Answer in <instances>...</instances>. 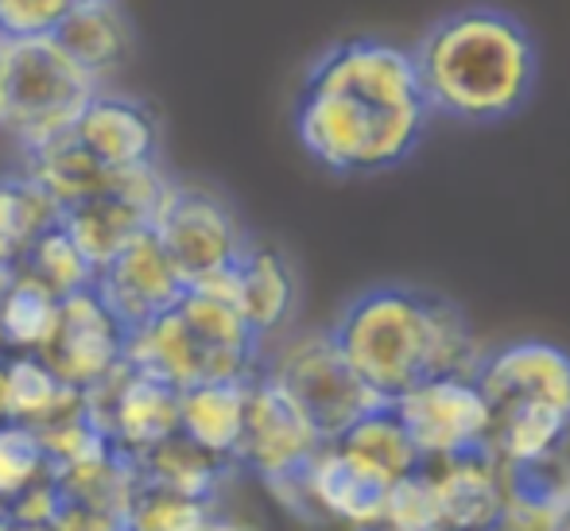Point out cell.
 Segmentation results:
<instances>
[{
  "label": "cell",
  "mask_w": 570,
  "mask_h": 531,
  "mask_svg": "<svg viewBox=\"0 0 570 531\" xmlns=\"http://www.w3.org/2000/svg\"><path fill=\"white\" fill-rule=\"evenodd\" d=\"M431 125L412 51L353 36L311 62L295 98L299 148L331 175H384L407 164Z\"/></svg>",
  "instance_id": "obj_1"
},
{
  "label": "cell",
  "mask_w": 570,
  "mask_h": 531,
  "mask_svg": "<svg viewBox=\"0 0 570 531\" xmlns=\"http://www.w3.org/2000/svg\"><path fill=\"white\" fill-rule=\"evenodd\" d=\"M331 334L357 381L381 404L431 376H473L485 357L478 330L458 303L407 284L353 295Z\"/></svg>",
  "instance_id": "obj_2"
},
{
  "label": "cell",
  "mask_w": 570,
  "mask_h": 531,
  "mask_svg": "<svg viewBox=\"0 0 570 531\" xmlns=\"http://www.w3.org/2000/svg\"><path fill=\"white\" fill-rule=\"evenodd\" d=\"M412 51L431 117L454 125H501L532 101L540 47L520 16L465 4L439 16Z\"/></svg>",
  "instance_id": "obj_3"
},
{
  "label": "cell",
  "mask_w": 570,
  "mask_h": 531,
  "mask_svg": "<svg viewBox=\"0 0 570 531\" xmlns=\"http://www.w3.org/2000/svg\"><path fill=\"white\" fill-rule=\"evenodd\" d=\"M98 90L101 86L55 43V36L8 39L0 128L20 144V151L39 148L70 132L75 117Z\"/></svg>",
  "instance_id": "obj_4"
},
{
  "label": "cell",
  "mask_w": 570,
  "mask_h": 531,
  "mask_svg": "<svg viewBox=\"0 0 570 531\" xmlns=\"http://www.w3.org/2000/svg\"><path fill=\"white\" fill-rule=\"evenodd\" d=\"M261 376H268L326 442L381 400L357 381L331 330H284L264 342Z\"/></svg>",
  "instance_id": "obj_5"
},
{
  "label": "cell",
  "mask_w": 570,
  "mask_h": 531,
  "mask_svg": "<svg viewBox=\"0 0 570 531\" xmlns=\"http://www.w3.org/2000/svg\"><path fill=\"white\" fill-rule=\"evenodd\" d=\"M151 233L179 268L183 284L229 272L253 240L226 198L190 183H171L159 214L151 217Z\"/></svg>",
  "instance_id": "obj_6"
},
{
  "label": "cell",
  "mask_w": 570,
  "mask_h": 531,
  "mask_svg": "<svg viewBox=\"0 0 570 531\" xmlns=\"http://www.w3.org/2000/svg\"><path fill=\"white\" fill-rule=\"evenodd\" d=\"M400 423L407 426L423 465L485 450L489 442V404L473 376H431L392 400Z\"/></svg>",
  "instance_id": "obj_7"
},
{
  "label": "cell",
  "mask_w": 570,
  "mask_h": 531,
  "mask_svg": "<svg viewBox=\"0 0 570 531\" xmlns=\"http://www.w3.org/2000/svg\"><path fill=\"white\" fill-rule=\"evenodd\" d=\"M125 337L128 330L101 303V295L94 287H82L59 299V315L39 357L59 381L86 392L125 365Z\"/></svg>",
  "instance_id": "obj_8"
},
{
  "label": "cell",
  "mask_w": 570,
  "mask_h": 531,
  "mask_svg": "<svg viewBox=\"0 0 570 531\" xmlns=\"http://www.w3.org/2000/svg\"><path fill=\"white\" fill-rule=\"evenodd\" d=\"M82 400L86 415L98 423L109 446L128 458L144 454L148 446L179 431V392L156 376L136 373L132 365L114 368L106 381L86 389Z\"/></svg>",
  "instance_id": "obj_9"
},
{
  "label": "cell",
  "mask_w": 570,
  "mask_h": 531,
  "mask_svg": "<svg viewBox=\"0 0 570 531\" xmlns=\"http://www.w3.org/2000/svg\"><path fill=\"white\" fill-rule=\"evenodd\" d=\"M323 442L326 439L315 431V423L268 376L256 373L248 381L245 426H240V442L233 462L245 465L261 481L287 478V473H299Z\"/></svg>",
  "instance_id": "obj_10"
},
{
  "label": "cell",
  "mask_w": 570,
  "mask_h": 531,
  "mask_svg": "<svg viewBox=\"0 0 570 531\" xmlns=\"http://www.w3.org/2000/svg\"><path fill=\"white\" fill-rule=\"evenodd\" d=\"M94 292L120 318V326L132 330L171 311L179 295L187 292V284H183L179 268L164 253L156 233L140 229L114 260L101 264L98 276H94Z\"/></svg>",
  "instance_id": "obj_11"
},
{
  "label": "cell",
  "mask_w": 570,
  "mask_h": 531,
  "mask_svg": "<svg viewBox=\"0 0 570 531\" xmlns=\"http://www.w3.org/2000/svg\"><path fill=\"white\" fill-rule=\"evenodd\" d=\"M299 481L318 524L334 520V524H345L350 531L381 528L392 481L376 473L368 462H361L357 454H350L342 442H323L299 470Z\"/></svg>",
  "instance_id": "obj_12"
},
{
  "label": "cell",
  "mask_w": 570,
  "mask_h": 531,
  "mask_svg": "<svg viewBox=\"0 0 570 531\" xmlns=\"http://www.w3.org/2000/svg\"><path fill=\"white\" fill-rule=\"evenodd\" d=\"M473 381H478L489 412L512 404H548L570 412V353L563 345L540 342V337L485 350Z\"/></svg>",
  "instance_id": "obj_13"
},
{
  "label": "cell",
  "mask_w": 570,
  "mask_h": 531,
  "mask_svg": "<svg viewBox=\"0 0 570 531\" xmlns=\"http://www.w3.org/2000/svg\"><path fill=\"white\" fill-rule=\"evenodd\" d=\"M70 136L98 159L101 167L117 171V167L148 164L159 151V120L144 101L128 98V94L98 90L82 106V112L70 125Z\"/></svg>",
  "instance_id": "obj_14"
},
{
  "label": "cell",
  "mask_w": 570,
  "mask_h": 531,
  "mask_svg": "<svg viewBox=\"0 0 570 531\" xmlns=\"http://www.w3.org/2000/svg\"><path fill=\"white\" fill-rule=\"evenodd\" d=\"M233 303L261 342H272L284 330H292L295 311H299V276L292 260L276 245L248 240L240 260L233 264Z\"/></svg>",
  "instance_id": "obj_15"
},
{
  "label": "cell",
  "mask_w": 570,
  "mask_h": 531,
  "mask_svg": "<svg viewBox=\"0 0 570 531\" xmlns=\"http://www.w3.org/2000/svg\"><path fill=\"white\" fill-rule=\"evenodd\" d=\"M451 531H493L504 517V470L489 450L428 462Z\"/></svg>",
  "instance_id": "obj_16"
},
{
  "label": "cell",
  "mask_w": 570,
  "mask_h": 531,
  "mask_svg": "<svg viewBox=\"0 0 570 531\" xmlns=\"http://www.w3.org/2000/svg\"><path fill=\"white\" fill-rule=\"evenodd\" d=\"M504 470V528L559 531L570 520V458L567 450Z\"/></svg>",
  "instance_id": "obj_17"
},
{
  "label": "cell",
  "mask_w": 570,
  "mask_h": 531,
  "mask_svg": "<svg viewBox=\"0 0 570 531\" xmlns=\"http://www.w3.org/2000/svg\"><path fill=\"white\" fill-rule=\"evenodd\" d=\"M55 43L101 86L128 62L132 31H128L117 0H75L55 28Z\"/></svg>",
  "instance_id": "obj_18"
},
{
  "label": "cell",
  "mask_w": 570,
  "mask_h": 531,
  "mask_svg": "<svg viewBox=\"0 0 570 531\" xmlns=\"http://www.w3.org/2000/svg\"><path fill=\"white\" fill-rule=\"evenodd\" d=\"M86 400L78 389L51 373L39 353H12L4 357V392H0V420L31 426H43L67 420V415L82 412Z\"/></svg>",
  "instance_id": "obj_19"
},
{
  "label": "cell",
  "mask_w": 570,
  "mask_h": 531,
  "mask_svg": "<svg viewBox=\"0 0 570 531\" xmlns=\"http://www.w3.org/2000/svg\"><path fill=\"white\" fill-rule=\"evenodd\" d=\"M125 365H132L144 376H156V381L171 384L175 392L206 381L203 350H198V342L190 337L187 322L179 318L175 307L128 330Z\"/></svg>",
  "instance_id": "obj_20"
},
{
  "label": "cell",
  "mask_w": 570,
  "mask_h": 531,
  "mask_svg": "<svg viewBox=\"0 0 570 531\" xmlns=\"http://www.w3.org/2000/svg\"><path fill=\"white\" fill-rule=\"evenodd\" d=\"M132 465L144 485H159V489H171V493L198 496V501H214V504H218V493L226 489L229 473L237 470L233 462L203 450L198 442H190L179 431L167 434L156 446H148L144 454H136Z\"/></svg>",
  "instance_id": "obj_21"
},
{
  "label": "cell",
  "mask_w": 570,
  "mask_h": 531,
  "mask_svg": "<svg viewBox=\"0 0 570 531\" xmlns=\"http://www.w3.org/2000/svg\"><path fill=\"white\" fill-rule=\"evenodd\" d=\"M248 381H198L179 392V434L233 462L245 426ZM237 465V462H233Z\"/></svg>",
  "instance_id": "obj_22"
},
{
  "label": "cell",
  "mask_w": 570,
  "mask_h": 531,
  "mask_svg": "<svg viewBox=\"0 0 570 531\" xmlns=\"http://www.w3.org/2000/svg\"><path fill=\"white\" fill-rule=\"evenodd\" d=\"M20 175H28V179L59 206V214L67 210V206L86 203V198L109 190V179H114V171L101 167L70 132H62V136H55V140L39 144V148L23 151Z\"/></svg>",
  "instance_id": "obj_23"
},
{
  "label": "cell",
  "mask_w": 570,
  "mask_h": 531,
  "mask_svg": "<svg viewBox=\"0 0 570 531\" xmlns=\"http://www.w3.org/2000/svg\"><path fill=\"white\" fill-rule=\"evenodd\" d=\"M59 225L82 248L86 260L94 268H101L106 260H114L136 233L148 229V217L136 210V206H128L125 198H117L114 190H101V195L86 198V203L67 206L59 214Z\"/></svg>",
  "instance_id": "obj_24"
},
{
  "label": "cell",
  "mask_w": 570,
  "mask_h": 531,
  "mask_svg": "<svg viewBox=\"0 0 570 531\" xmlns=\"http://www.w3.org/2000/svg\"><path fill=\"white\" fill-rule=\"evenodd\" d=\"M334 442H342L350 454H357L361 462H368L376 473H384L389 481H400L404 473L420 470L423 458L415 450L407 426L400 423L396 407L392 404H376L368 407L361 420H353Z\"/></svg>",
  "instance_id": "obj_25"
},
{
  "label": "cell",
  "mask_w": 570,
  "mask_h": 531,
  "mask_svg": "<svg viewBox=\"0 0 570 531\" xmlns=\"http://www.w3.org/2000/svg\"><path fill=\"white\" fill-rule=\"evenodd\" d=\"M55 485H59L62 501H75V504H86V509L120 517V512L128 509V501H132L140 478H136L132 458L120 454L117 446H109V450H101L98 458H90V462L55 470Z\"/></svg>",
  "instance_id": "obj_26"
},
{
  "label": "cell",
  "mask_w": 570,
  "mask_h": 531,
  "mask_svg": "<svg viewBox=\"0 0 570 531\" xmlns=\"http://www.w3.org/2000/svg\"><path fill=\"white\" fill-rule=\"evenodd\" d=\"M59 295L16 268L8 292L0 295V345L12 353H39L51 337Z\"/></svg>",
  "instance_id": "obj_27"
},
{
  "label": "cell",
  "mask_w": 570,
  "mask_h": 531,
  "mask_svg": "<svg viewBox=\"0 0 570 531\" xmlns=\"http://www.w3.org/2000/svg\"><path fill=\"white\" fill-rule=\"evenodd\" d=\"M59 222V206L28 179H0V264H20L23 248Z\"/></svg>",
  "instance_id": "obj_28"
},
{
  "label": "cell",
  "mask_w": 570,
  "mask_h": 531,
  "mask_svg": "<svg viewBox=\"0 0 570 531\" xmlns=\"http://www.w3.org/2000/svg\"><path fill=\"white\" fill-rule=\"evenodd\" d=\"M16 268L28 272V276L39 279L43 287H51L59 299L70 292H82V287H94V276H98V268L86 260L82 248L70 240V233L62 229L59 222H55L51 229H43L23 248Z\"/></svg>",
  "instance_id": "obj_29"
},
{
  "label": "cell",
  "mask_w": 570,
  "mask_h": 531,
  "mask_svg": "<svg viewBox=\"0 0 570 531\" xmlns=\"http://www.w3.org/2000/svg\"><path fill=\"white\" fill-rule=\"evenodd\" d=\"M214 501H198V496H183L159 485H136L128 509L120 512V528L125 531H198Z\"/></svg>",
  "instance_id": "obj_30"
},
{
  "label": "cell",
  "mask_w": 570,
  "mask_h": 531,
  "mask_svg": "<svg viewBox=\"0 0 570 531\" xmlns=\"http://www.w3.org/2000/svg\"><path fill=\"white\" fill-rule=\"evenodd\" d=\"M381 528H389V531H451L443 501H439L435 478H431L428 465H420V470L392 481L389 501H384Z\"/></svg>",
  "instance_id": "obj_31"
},
{
  "label": "cell",
  "mask_w": 570,
  "mask_h": 531,
  "mask_svg": "<svg viewBox=\"0 0 570 531\" xmlns=\"http://www.w3.org/2000/svg\"><path fill=\"white\" fill-rule=\"evenodd\" d=\"M43 478H51V462L39 446V434L31 426L0 420V504Z\"/></svg>",
  "instance_id": "obj_32"
},
{
  "label": "cell",
  "mask_w": 570,
  "mask_h": 531,
  "mask_svg": "<svg viewBox=\"0 0 570 531\" xmlns=\"http://www.w3.org/2000/svg\"><path fill=\"white\" fill-rule=\"evenodd\" d=\"M39 434V446H43L47 462H51V473L55 470H67V465H78V462H90V458H98L101 450H109V439L98 431V423L82 412L67 415V420L43 426Z\"/></svg>",
  "instance_id": "obj_33"
},
{
  "label": "cell",
  "mask_w": 570,
  "mask_h": 531,
  "mask_svg": "<svg viewBox=\"0 0 570 531\" xmlns=\"http://www.w3.org/2000/svg\"><path fill=\"white\" fill-rule=\"evenodd\" d=\"M75 0H0V36L4 39H39L55 36L62 16Z\"/></svg>",
  "instance_id": "obj_34"
},
{
  "label": "cell",
  "mask_w": 570,
  "mask_h": 531,
  "mask_svg": "<svg viewBox=\"0 0 570 531\" xmlns=\"http://www.w3.org/2000/svg\"><path fill=\"white\" fill-rule=\"evenodd\" d=\"M59 509H62V493H59V485H55V473L8 501V512H12V520L20 528H47Z\"/></svg>",
  "instance_id": "obj_35"
},
{
  "label": "cell",
  "mask_w": 570,
  "mask_h": 531,
  "mask_svg": "<svg viewBox=\"0 0 570 531\" xmlns=\"http://www.w3.org/2000/svg\"><path fill=\"white\" fill-rule=\"evenodd\" d=\"M20 531H125V528H120V517H114V512H98V509H86V504L62 501V509L55 512V520L47 528H20Z\"/></svg>",
  "instance_id": "obj_36"
},
{
  "label": "cell",
  "mask_w": 570,
  "mask_h": 531,
  "mask_svg": "<svg viewBox=\"0 0 570 531\" xmlns=\"http://www.w3.org/2000/svg\"><path fill=\"white\" fill-rule=\"evenodd\" d=\"M198 531H261V528H253L248 520L233 517V512H226V509H218V504H214V509L206 512L203 524H198Z\"/></svg>",
  "instance_id": "obj_37"
},
{
  "label": "cell",
  "mask_w": 570,
  "mask_h": 531,
  "mask_svg": "<svg viewBox=\"0 0 570 531\" xmlns=\"http://www.w3.org/2000/svg\"><path fill=\"white\" fill-rule=\"evenodd\" d=\"M12 276H16V264H0V295L8 292V284H12Z\"/></svg>",
  "instance_id": "obj_38"
},
{
  "label": "cell",
  "mask_w": 570,
  "mask_h": 531,
  "mask_svg": "<svg viewBox=\"0 0 570 531\" xmlns=\"http://www.w3.org/2000/svg\"><path fill=\"white\" fill-rule=\"evenodd\" d=\"M0 531H20V524L12 520V512H8V504H0Z\"/></svg>",
  "instance_id": "obj_39"
},
{
  "label": "cell",
  "mask_w": 570,
  "mask_h": 531,
  "mask_svg": "<svg viewBox=\"0 0 570 531\" xmlns=\"http://www.w3.org/2000/svg\"><path fill=\"white\" fill-rule=\"evenodd\" d=\"M4 55H8V39L0 36V98H4Z\"/></svg>",
  "instance_id": "obj_40"
},
{
  "label": "cell",
  "mask_w": 570,
  "mask_h": 531,
  "mask_svg": "<svg viewBox=\"0 0 570 531\" xmlns=\"http://www.w3.org/2000/svg\"><path fill=\"white\" fill-rule=\"evenodd\" d=\"M0 392H4V357H0Z\"/></svg>",
  "instance_id": "obj_41"
},
{
  "label": "cell",
  "mask_w": 570,
  "mask_h": 531,
  "mask_svg": "<svg viewBox=\"0 0 570 531\" xmlns=\"http://www.w3.org/2000/svg\"><path fill=\"white\" fill-rule=\"evenodd\" d=\"M493 531H517V528H504V524H497Z\"/></svg>",
  "instance_id": "obj_42"
},
{
  "label": "cell",
  "mask_w": 570,
  "mask_h": 531,
  "mask_svg": "<svg viewBox=\"0 0 570 531\" xmlns=\"http://www.w3.org/2000/svg\"><path fill=\"white\" fill-rule=\"evenodd\" d=\"M559 531H570V520H567V524H563V528H559Z\"/></svg>",
  "instance_id": "obj_43"
},
{
  "label": "cell",
  "mask_w": 570,
  "mask_h": 531,
  "mask_svg": "<svg viewBox=\"0 0 570 531\" xmlns=\"http://www.w3.org/2000/svg\"><path fill=\"white\" fill-rule=\"evenodd\" d=\"M368 531H389V528H368Z\"/></svg>",
  "instance_id": "obj_44"
}]
</instances>
